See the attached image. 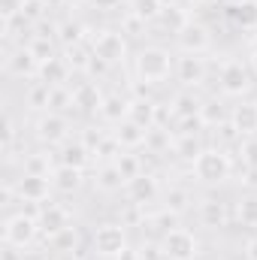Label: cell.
Returning <instances> with one entry per match:
<instances>
[{"label":"cell","mask_w":257,"mask_h":260,"mask_svg":"<svg viewBox=\"0 0 257 260\" xmlns=\"http://www.w3.org/2000/svg\"><path fill=\"white\" fill-rule=\"evenodd\" d=\"M133 70H136V79L145 82V85H160L170 79V73H176V64L170 58L167 49L160 46H145L136 52V61H133Z\"/></svg>","instance_id":"cell-1"},{"label":"cell","mask_w":257,"mask_h":260,"mask_svg":"<svg viewBox=\"0 0 257 260\" xmlns=\"http://www.w3.org/2000/svg\"><path fill=\"white\" fill-rule=\"evenodd\" d=\"M233 173V160L230 154H224V148H203V154L194 160V176L203 182V185H221L227 182Z\"/></svg>","instance_id":"cell-2"},{"label":"cell","mask_w":257,"mask_h":260,"mask_svg":"<svg viewBox=\"0 0 257 260\" xmlns=\"http://www.w3.org/2000/svg\"><path fill=\"white\" fill-rule=\"evenodd\" d=\"M91 55L100 58L106 67L124 64L127 61V40L121 30H112V27H103L91 37Z\"/></svg>","instance_id":"cell-3"},{"label":"cell","mask_w":257,"mask_h":260,"mask_svg":"<svg viewBox=\"0 0 257 260\" xmlns=\"http://www.w3.org/2000/svg\"><path fill=\"white\" fill-rule=\"evenodd\" d=\"M218 82H221V91L227 97H245L251 88H254V70L236 58L224 61L221 73H218Z\"/></svg>","instance_id":"cell-4"},{"label":"cell","mask_w":257,"mask_h":260,"mask_svg":"<svg viewBox=\"0 0 257 260\" xmlns=\"http://www.w3.org/2000/svg\"><path fill=\"white\" fill-rule=\"evenodd\" d=\"M37 236H40V221H37L34 212H18V215L6 218V224H3V242L15 245L21 251L30 248Z\"/></svg>","instance_id":"cell-5"},{"label":"cell","mask_w":257,"mask_h":260,"mask_svg":"<svg viewBox=\"0 0 257 260\" xmlns=\"http://www.w3.org/2000/svg\"><path fill=\"white\" fill-rule=\"evenodd\" d=\"M91 248H94L97 257H118V254L127 248L124 224H121V221L97 224V230H94V236H91Z\"/></svg>","instance_id":"cell-6"},{"label":"cell","mask_w":257,"mask_h":260,"mask_svg":"<svg viewBox=\"0 0 257 260\" xmlns=\"http://www.w3.org/2000/svg\"><path fill=\"white\" fill-rule=\"evenodd\" d=\"M157 245H160L164 260H197L200 257V239L194 236L191 230H185V227H176V230L164 233Z\"/></svg>","instance_id":"cell-7"},{"label":"cell","mask_w":257,"mask_h":260,"mask_svg":"<svg viewBox=\"0 0 257 260\" xmlns=\"http://www.w3.org/2000/svg\"><path fill=\"white\" fill-rule=\"evenodd\" d=\"M34 136L43 142V145H64L70 139V118L61 112H43L37 121H34Z\"/></svg>","instance_id":"cell-8"},{"label":"cell","mask_w":257,"mask_h":260,"mask_svg":"<svg viewBox=\"0 0 257 260\" xmlns=\"http://www.w3.org/2000/svg\"><path fill=\"white\" fill-rule=\"evenodd\" d=\"M176 43H179V49H182L185 55H203V52L212 46V34H209L206 24L188 21V24L176 34Z\"/></svg>","instance_id":"cell-9"},{"label":"cell","mask_w":257,"mask_h":260,"mask_svg":"<svg viewBox=\"0 0 257 260\" xmlns=\"http://www.w3.org/2000/svg\"><path fill=\"white\" fill-rule=\"evenodd\" d=\"M37 221H40V233L46 239H52V236H58L61 230L70 227V212L58 203H43L40 212H37Z\"/></svg>","instance_id":"cell-10"},{"label":"cell","mask_w":257,"mask_h":260,"mask_svg":"<svg viewBox=\"0 0 257 260\" xmlns=\"http://www.w3.org/2000/svg\"><path fill=\"white\" fill-rule=\"evenodd\" d=\"M6 73L15 79H37L40 76V61L34 58V52L27 46H15L6 55Z\"/></svg>","instance_id":"cell-11"},{"label":"cell","mask_w":257,"mask_h":260,"mask_svg":"<svg viewBox=\"0 0 257 260\" xmlns=\"http://www.w3.org/2000/svg\"><path fill=\"white\" fill-rule=\"evenodd\" d=\"M124 191H127L130 203L145 206V203H154V200L160 197V182H157V176H154V173H142V176L130 179Z\"/></svg>","instance_id":"cell-12"},{"label":"cell","mask_w":257,"mask_h":260,"mask_svg":"<svg viewBox=\"0 0 257 260\" xmlns=\"http://www.w3.org/2000/svg\"><path fill=\"white\" fill-rule=\"evenodd\" d=\"M176 76H179V82H182L185 88L203 85V82H206V58H200V55H185V52H182V58L176 61Z\"/></svg>","instance_id":"cell-13"},{"label":"cell","mask_w":257,"mask_h":260,"mask_svg":"<svg viewBox=\"0 0 257 260\" xmlns=\"http://www.w3.org/2000/svg\"><path fill=\"white\" fill-rule=\"evenodd\" d=\"M49 191H52V179H46V176H27L24 173L15 185V194L24 203H46Z\"/></svg>","instance_id":"cell-14"},{"label":"cell","mask_w":257,"mask_h":260,"mask_svg":"<svg viewBox=\"0 0 257 260\" xmlns=\"http://www.w3.org/2000/svg\"><path fill=\"white\" fill-rule=\"evenodd\" d=\"M230 121L233 127L239 130L242 139L248 136H257V100H239L230 112Z\"/></svg>","instance_id":"cell-15"},{"label":"cell","mask_w":257,"mask_h":260,"mask_svg":"<svg viewBox=\"0 0 257 260\" xmlns=\"http://www.w3.org/2000/svg\"><path fill=\"white\" fill-rule=\"evenodd\" d=\"M103 97H106V94H103L94 82H82V85L73 88V109H79V112H85V115L100 112Z\"/></svg>","instance_id":"cell-16"},{"label":"cell","mask_w":257,"mask_h":260,"mask_svg":"<svg viewBox=\"0 0 257 260\" xmlns=\"http://www.w3.org/2000/svg\"><path fill=\"white\" fill-rule=\"evenodd\" d=\"M224 15L242 30H257V0H233Z\"/></svg>","instance_id":"cell-17"},{"label":"cell","mask_w":257,"mask_h":260,"mask_svg":"<svg viewBox=\"0 0 257 260\" xmlns=\"http://www.w3.org/2000/svg\"><path fill=\"white\" fill-rule=\"evenodd\" d=\"M91 157H94V151L82 142V139H67L64 145H61V154H58V160L64 164V167H76V170H85L88 164H91Z\"/></svg>","instance_id":"cell-18"},{"label":"cell","mask_w":257,"mask_h":260,"mask_svg":"<svg viewBox=\"0 0 257 260\" xmlns=\"http://www.w3.org/2000/svg\"><path fill=\"white\" fill-rule=\"evenodd\" d=\"M130 115V100L124 94H106L103 97V106H100V118L106 121V124H121L124 118Z\"/></svg>","instance_id":"cell-19"},{"label":"cell","mask_w":257,"mask_h":260,"mask_svg":"<svg viewBox=\"0 0 257 260\" xmlns=\"http://www.w3.org/2000/svg\"><path fill=\"white\" fill-rule=\"evenodd\" d=\"M200 224L209 227V230H221L227 224V206L215 197H206L200 203Z\"/></svg>","instance_id":"cell-20"},{"label":"cell","mask_w":257,"mask_h":260,"mask_svg":"<svg viewBox=\"0 0 257 260\" xmlns=\"http://www.w3.org/2000/svg\"><path fill=\"white\" fill-rule=\"evenodd\" d=\"M94 185H97V191H103V194H115V191L127 188V179H124V176H121V170L109 160V164H100Z\"/></svg>","instance_id":"cell-21"},{"label":"cell","mask_w":257,"mask_h":260,"mask_svg":"<svg viewBox=\"0 0 257 260\" xmlns=\"http://www.w3.org/2000/svg\"><path fill=\"white\" fill-rule=\"evenodd\" d=\"M112 133H115V139L121 142V148H124V151L145 145V136H148V130L142 127V124H136V121H130V118H124L121 124H115Z\"/></svg>","instance_id":"cell-22"},{"label":"cell","mask_w":257,"mask_h":260,"mask_svg":"<svg viewBox=\"0 0 257 260\" xmlns=\"http://www.w3.org/2000/svg\"><path fill=\"white\" fill-rule=\"evenodd\" d=\"M82 173L85 170H76V167H64V164H58V170L52 173V188L55 191H61V194H76L79 188H82Z\"/></svg>","instance_id":"cell-23"},{"label":"cell","mask_w":257,"mask_h":260,"mask_svg":"<svg viewBox=\"0 0 257 260\" xmlns=\"http://www.w3.org/2000/svg\"><path fill=\"white\" fill-rule=\"evenodd\" d=\"M70 73H73V70H70L67 61L58 55V58H52V61L40 64V76H37V82H43V85H49V88H55V85H67Z\"/></svg>","instance_id":"cell-24"},{"label":"cell","mask_w":257,"mask_h":260,"mask_svg":"<svg viewBox=\"0 0 257 260\" xmlns=\"http://www.w3.org/2000/svg\"><path fill=\"white\" fill-rule=\"evenodd\" d=\"M170 106H173V115H176V121H182V118H194V115H200V106H203V100L194 94L191 88H185V91H179V94L170 100Z\"/></svg>","instance_id":"cell-25"},{"label":"cell","mask_w":257,"mask_h":260,"mask_svg":"<svg viewBox=\"0 0 257 260\" xmlns=\"http://www.w3.org/2000/svg\"><path fill=\"white\" fill-rule=\"evenodd\" d=\"M173 154L179 157V160H188L194 167V160L203 154V145H200V133H179L176 136V142H173Z\"/></svg>","instance_id":"cell-26"},{"label":"cell","mask_w":257,"mask_h":260,"mask_svg":"<svg viewBox=\"0 0 257 260\" xmlns=\"http://www.w3.org/2000/svg\"><path fill=\"white\" fill-rule=\"evenodd\" d=\"M130 121H136V124H142V127H154V118H157V103L151 100V97H145V100H130Z\"/></svg>","instance_id":"cell-27"},{"label":"cell","mask_w":257,"mask_h":260,"mask_svg":"<svg viewBox=\"0 0 257 260\" xmlns=\"http://www.w3.org/2000/svg\"><path fill=\"white\" fill-rule=\"evenodd\" d=\"M85 37H88V27L82 21H76V18H64L58 24V43H61V49H67V46H82Z\"/></svg>","instance_id":"cell-28"},{"label":"cell","mask_w":257,"mask_h":260,"mask_svg":"<svg viewBox=\"0 0 257 260\" xmlns=\"http://www.w3.org/2000/svg\"><path fill=\"white\" fill-rule=\"evenodd\" d=\"M55 170L58 167H55V157L49 151H34V154L24 157V173L27 176H46V179H52Z\"/></svg>","instance_id":"cell-29"},{"label":"cell","mask_w":257,"mask_h":260,"mask_svg":"<svg viewBox=\"0 0 257 260\" xmlns=\"http://www.w3.org/2000/svg\"><path fill=\"white\" fill-rule=\"evenodd\" d=\"M61 58L67 61V67L70 70H76V73H88V67H91V46H67V49H61Z\"/></svg>","instance_id":"cell-30"},{"label":"cell","mask_w":257,"mask_h":260,"mask_svg":"<svg viewBox=\"0 0 257 260\" xmlns=\"http://www.w3.org/2000/svg\"><path fill=\"white\" fill-rule=\"evenodd\" d=\"M200 118H203L206 127H218V124H224L230 115H227V109H224V103H221L218 97H209V100H203V106H200Z\"/></svg>","instance_id":"cell-31"},{"label":"cell","mask_w":257,"mask_h":260,"mask_svg":"<svg viewBox=\"0 0 257 260\" xmlns=\"http://www.w3.org/2000/svg\"><path fill=\"white\" fill-rule=\"evenodd\" d=\"M191 203H194V194L188 188H167L164 191V209H170L176 215H185L191 209Z\"/></svg>","instance_id":"cell-32"},{"label":"cell","mask_w":257,"mask_h":260,"mask_svg":"<svg viewBox=\"0 0 257 260\" xmlns=\"http://www.w3.org/2000/svg\"><path fill=\"white\" fill-rule=\"evenodd\" d=\"M173 142H176V136H170V127H148V136H145V148L151 151V154H164V151H170L173 148Z\"/></svg>","instance_id":"cell-33"},{"label":"cell","mask_w":257,"mask_h":260,"mask_svg":"<svg viewBox=\"0 0 257 260\" xmlns=\"http://www.w3.org/2000/svg\"><path fill=\"white\" fill-rule=\"evenodd\" d=\"M188 21H191V18H188V12H185V9H179V6H167V9L160 12V18H157V24H160L167 34H179Z\"/></svg>","instance_id":"cell-34"},{"label":"cell","mask_w":257,"mask_h":260,"mask_svg":"<svg viewBox=\"0 0 257 260\" xmlns=\"http://www.w3.org/2000/svg\"><path fill=\"white\" fill-rule=\"evenodd\" d=\"M46 242H49V248L58 251V254L79 251V230H76V227H67V230H61L58 236H52V239H46Z\"/></svg>","instance_id":"cell-35"},{"label":"cell","mask_w":257,"mask_h":260,"mask_svg":"<svg viewBox=\"0 0 257 260\" xmlns=\"http://www.w3.org/2000/svg\"><path fill=\"white\" fill-rule=\"evenodd\" d=\"M112 164H115V167L121 170V176H124L127 182L145 173V164H142V157H139V154H130V151H121V154H118V157H115Z\"/></svg>","instance_id":"cell-36"},{"label":"cell","mask_w":257,"mask_h":260,"mask_svg":"<svg viewBox=\"0 0 257 260\" xmlns=\"http://www.w3.org/2000/svg\"><path fill=\"white\" fill-rule=\"evenodd\" d=\"M130 12H133L136 18H142L145 24H154V21L160 18L164 6H160L157 0H130Z\"/></svg>","instance_id":"cell-37"},{"label":"cell","mask_w":257,"mask_h":260,"mask_svg":"<svg viewBox=\"0 0 257 260\" xmlns=\"http://www.w3.org/2000/svg\"><path fill=\"white\" fill-rule=\"evenodd\" d=\"M67 109H73V91L67 85H55L49 91V109L46 112H61L64 115Z\"/></svg>","instance_id":"cell-38"},{"label":"cell","mask_w":257,"mask_h":260,"mask_svg":"<svg viewBox=\"0 0 257 260\" xmlns=\"http://www.w3.org/2000/svg\"><path fill=\"white\" fill-rule=\"evenodd\" d=\"M236 215H239L242 227H257V194L242 197L239 206H236Z\"/></svg>","instance_id":"cell-39"},{"label":"cell","mask_w":257,"mask_h":260,"mask_svg":"<svg viewBox=\"0 0 257 260\" xmlns=\"http://www.w3.org/2000/svg\"><path fill=\"white\" fill-rule=\"evenodd\" d=\"M27 49L34 52V58H37L40 64H46V61L58 58V55H55V40H49V37H34V40L27 43Z\"/></svg>","instance_id":"cell-40"},{"label":"cell","mask_w":257,"mask_h":260,"mask_svg":"<svg viewBox=\"0 0 257 260\" xmlns=\"http://www.w3.org/2000/svg\"><path fill=\"white\" fill-rule=\"evenodd\" d=\"M121 224H124V227H145V206L127 203L124 212H121Z\"/></svg>","instance_id":"cell-41"},{"label":"cell","mask_w":257,"mask_h":260,"mask_svg":"<svg viewBox=\"0 0 257 260\" xmlns=\"http://www.w3.org/2000/svg\"><path fill=\"white\" fill-rule=\"evenodd\" d=\"M49 85H43V82H34L30 85V91H27V103L34 106V109H49Z\"/></svg>","instance_id":"cell-42"},{"label":"cell","mask_w":257,"mask_h":260,"mask_svg":"<svg viewBox=\"0 0 257 260\" xmlns=\"http://www.w3.org/2000/svg\"><path fill=\"white\" fill-rule=\"evenodd\" d=\"M148 224H151V227H157V230H164V233H170V230H176V227H179V215H176V212H170V209H160L157 215H151V218H148Z\"/></svg>","instance_id":"cell-43"},{"label":"cell","mask_w":257,"mask_h":260,"mask_svg":"<svg viewBox=\"0 0 257 260\" xmlns=\"http://www.w3.org/2000/svg\"><path fill=\"white\" fill-rule=\"evenodd\" d=\"M46 9H49V6H46V0H21V9H18V12H21L30 24H37V21H43Z\"/></svg>","instance_id":"cell-44"},{"label":"cell","mask_w":257,"mask_h":260,"mask_svg":"<svg viewBox=\"0 0 257 260\" xmlns=\"http://www.w3.org/2000/svg\"><path fill=\"white\" fill-rule=\"evenodd\" d=\"M239 154H242V164L257 170V136H248V139H239Z\"/></svg>","instance_id":"cell-45"},{"label":"cell","mask_w":257,"mask_h":260,"mask_svg":"<svg viewBox=\"0 0 257 260\" xmlns=\"http://www.w3.org/2000/svg\"><path fill=\"white\" fill-rule=\"evenodd\" d=\"M3 157L9 160L12 157V148H15V118L12 115H6V121H3Z\"/></svg>","instance_id":"cell-46"},{"label":"cell","mask_w":257,"mask_h":260,"mask_svg":"<svg viewBox=\"0 0 257 260\" xmlns=\"http://www.w3.org/2000/svg\"><path fill=\"white\" fill-rule=\"evenodd\" d=\"M142 30H145V21L136 18L133 12H127V15L121 18V34H133V37H136V34H142Z\"/></svg>","instance_id":"cell-47"},{"label":"cell","mask_w":257,"mask_h":260,"mask_svg":"<svg viewBox=\"0 0 257 260\" xmlns=\"http://www.w3.org/2000/svg\"><path fill=\"white\" fill-rule=\"evenodd\" d=\"M206 127V124H203V118H200V115H194V118H182V121H179V133H200V130Z\"/></svg>","instance_id":"cell-48"},{"label":"cell","mask_w":257,"mask_h":260,"mask_svg":"<svg viewBox=\"0 0 257 260\" xmlns=\"http://www.w3.org/2000/svg\"><path fill=\"white\" fill-rule=\"evenodd\" d=\"M103 136H106V133H100L97 127H85V136H82V142H85L91 151H97V145L103 142Z\"/></svg>","instance_id":"cell-49"},{"label":"cell","mask_w":257,"mask_h":260,"mask_svg":"<svg viewBox=\"0 0 257 260\" xmlns=\"http://www.w3.org/2000/svg\"><path fill=\"white\" fill-rule=\"evenodd\" d=\"M18 9H21V0H0V15H3V21L15 18Z\"/></svg>","instance_id":"cell-50"},{"label":"cell","mask_w":257,"mask_h":260,"mask_svg":"<svg viewBox=\"0 0 257 260\" xmlns=\"http://www.w3.org/2000/svg\"><path fill=\"white\" fill-rule=\"evenodd\" d=\"M91 6H97V9H103V12H112V9H118L121 6V0H88Z\"/></svg>","instance_id":"cell-51"},{"label":"cell","mask_w":257,"mask_h":260,"mask_svg":"<svg viewBox=\"0 0 257 260\" xmlns=\"http://www.w3.org/2000/svg\"><path fill=\"white\" fill-rule=\"evenodd\" d=\"M18 251H21V248H15V245H6V242H3V260H21Z\"/></svg>","instance_id":"cell-52"},{"label":"cell","mask_w":257,"mask_h":260,"mask_svg":"<svg viewBox=\"0 0 257 260\" xmlns=\"http://www.w3.org/2000/svg\"><path fill=\"white\" fill-rule=\"evenodd\" d=\"M115 260H142V251H136V248H130V245H127V248H124Z\"/></svg>","instance_id":"cell-53"},{"label":"cell","mask_w":257,"mask_h":260,"mask_svg":"<svg viewBox=\"0 0 257 260\" xmlns=\"http://www.w3.org/2000/svg\"><path fill=\"white\" fill-rule=\"evenodd\" d=\"M245 257H248V260H257V236H251V239L245 242Z\"/></svg>","instance_id":"cell-54"},{"label":"cell","mask_w":257,"mask_h":260,"mask_svg":"<svg viewBox=\"0 0 257 260\" xmlns=\"http://www.w3.org/2000/svg\"><path fill=\"white\" fill-rule=\"evenodd\" d=\"M248 67L254 70V76H257V46L251 49V58H248Z\"/></svg>","instance_id":"cell-55"},{"label":"cell","mask_w":257,"mask_h":260,"mask_svg":"<svg viewBox=\"0 0 257 260\" xmlns=\"http://www.w3.org/2000/svg\"><path fill=\"white\" fill-rule=\"evenodd\" d=\"M58 260H82L79 251H70V254H58Z\"/></svg>","instance_id":"cell-56"},{"label":"cell","mask_w":257,"mask_h":260,"mask_svg":"<svg viewBox=\"0 0 257 260\" xmlns=\"http://www.w3.org/2000/svg\"><path fill=\"white\" fill-rule=\"evenodd\" d=\"M157 3H160L164 9H167V6H179V0H157Z\"/></svg>","instance_id":"cell-57"},{"label":"cell","mask_w":257,"mask_h":260,"mask_svg":"<svg viewBox=\"0 0 257 260\" xmlns=\"http://www.w3.org/2000/svg\"><path fill=\"white\" fill-rule=\"evenodd\" d=\"M200 3H218V0H200Z\"/></svg>","instance_id":"cell-58"}]
</instances>
